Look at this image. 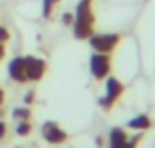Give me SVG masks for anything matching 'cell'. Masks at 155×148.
<instances>
[{
  "label": "cell",
  "mask_w": 155,
  "mask_h": 148,
  "mask_svg": "<svg viewBox=\"0 0 155 148\" xmlns=\"http://www.w3.org/2000/svg\"><path fill=\"white\" fill-rule=\"evenodd\" d=\"M96 28V15L91 11L89 0H81L74 11V24H72V34L77 40H87L94 34Z\"/></svg>",
  "instance_id": "6da1fadb"
},
{
  "label": "cell",
  "mask_w": 155,
  "mask_h": 148,
  "mask_svg": "<svg viewBox=\"0 0 155 148\" xmlns=\"http://www.w3.org/2000/svg\"><path fill=\"white\" fill-rule=\"evenodd\" d=\"M123 91H125V87H123V83H121L119 78H115V76H106V78H104V95L100 97V106H102V110L108 112V110L121 99Z\"/></svg>",
  "instance_id": "7a4b0ae2"
},
{
  "label": "cell",
  "mask_w": 155,
  "mask_h": 148,
  "mask_svg": "<svg viewBox=\"0 0 155 148\" xmlns=\"http://www.w3.org/2000/svg\"><path fill=\"white\" fill-rule=\"evenodd\" d=\"M89 47L96 51V53H113L117 49V45L121 43V34H115V32H102V34H91L87 38Z\"/></svg>",
  "instance_id": "3957f363"
},
{
  "label": "cell",
  "mask_w": 155,
  "mask_h": 148,
  "mask_svg": "<svg viewBox=\"0 0 155 148\" xmlns=\"http://www.w3.org/2000/svg\"><path fill=\"white\" fill-rule=\"evenodd\" d=\"M110 70H113V59H110V53H96L89 57V72L96 80H104L106 76H110Z\"/></svg>",
  "instance_id": "277c9868"
},
{
  "label": "cell",
  "mask_w": 155,
  "mask_h": 148,
  "mask_svg": "<svg viewBox=\"0 0 155 148\" xmlns=\"http://www.w3.org/2000/svg\"><path fill=\"white\" fill-rule=\"evenodd\" d=\"M41 135H43V140L47 142V144H53V146H60V144H66L68 142V131L66 129H62L58 123H53V121H47V123H43V127H41Z\"/></svg>",
  "instance_id": "5b68a950"
},
{
  "label": "cell",
  "mask_w": 155,
  "mask_h": 148,
  "mask_svg": "<svg viewBox=\"0 0 155 148\" xmlns=\"http://www.w3.org/2000/svg\"><path fill=\"white\" fill-rule=\"evenodd\" d=\"M24 61H26V78H28V83L43 80V76L47 74V61L43 57H32V55L24 57Z\"/></svg>",
  "instance_id": "8992f818"
},
{
  "label": "cell",
  "mask_w": 155,
  "mask_h": 148,
  "mask_svg": "<svg viewBox=\"0 0 155 148\" xmlns=\"http://www.w3.org/2000/svg\"><path fill=\"white\" fill-rule=\"evenodd\" d=\"M9 78H11L13 83H19V85L28 83V78H26V61H24V57H15V59H11V64H9Z\"/></svg>",
  "instance_id": "52a82bcc"
},
{
  "label": "cell",
  "mask_w": 155,
  "mask_h": 148,
  "mask_svg": "<svg viewBox=\"0 0 155 148\" xmlns=\"http://www.w3.org/2000/svg\"><path fill=\"white\" fill-rule=\"evenodd\" d=\"M127 140V133L123 127H113L108 131V148H123Z\"/></svg>",
  "instance_id": "ba28073f"
},
{
  "label": "cell",
  "mask_w": 155,
  "mask_h": 148,
  "mask_svg": "<svg viewBox=\"0 0 155 148\" xmlns=\"http://www.w3.org/2000/svg\"><path fill=\"white\" fill-rule=\"evenodd\" d=\"M127 127L134 129V131H147V129L153 127V121H151L149 114H138V116H134V118L127 121Z\"/></svg>",
  "instance_id": "9c48e42d"
},
{
  "label": "cell",
  "mask_w": 155,
  "mask_h": 148,
  "mask_svg": "<svg viewBox=\"0 0 155 148\" xmlns=\"http://www.w3.org/2000/svg\"><path fill=\"white\" fill-rule=\"evenodd\" d=\"M11 116H13L15 121H30V116H32V110H30L28 106H19V108H13Z\"/></svg>",
  "instance_id": "30bf717a"
},
{
  "label": "cell",
  "mask_w": 155,
  "mask_h": 148,
  "mask_svg": "<svg viewBox=\"0 0 155 148\" xmlns=\"http://www.w3.org/2000/svg\"><path fill=\"white\" fill-rule=\"evenodd\" d=\"M60 2H62V0H43V17H45V19H51L55 7H58Z\"/></svg>",
  "instance_id": "8fae6325"
},
{
  "label": "cell",
  "mask_w": 155,
  "mask_h": 148,
  "mask_svg": "<svg viewBox=\"0 0 155 148\" xmlns=\"http://www.w3.org/2000/svg\"><path fill=\"white\" fill-rule=\"evenodd\" d=\"M15 133L19 137H26L32 133V123L30 121H17V127H15Z\"/></svg>",
  "instance_id": "7c38bea8"
},
{
  "label": "cell",
  "mask_w": 155,
  "mask_h": 148,
  "mask_svg": "<svg viewBox=\"0 0 155 148\" xmlns=\"http://www.w3.org/2000/svg\"><path fill=\"white\" fill-rule=\"evenodd\" d=\"M140 140H142V131H138L136 135H127V140H125V146H123V148H136V146L140 144Z\"/></svg>",
  "instance_id": "4fadbf2b"
},
{
  "label": "cell",
  "mask_w": 155,
  "mask_h": 148,
  "mask_svg": "<svg viewBox=\"0 0 155 148\" xmlns=\"http://www.w3.org/2000/svg\"><path fill=\"white\" fill-rule=\"evenodd\" d=\"M72 24H74V13H64V15H62V26L70 28Z\"/></svg>",
  "instance_id": "5bb4252c"
},
{
  "label": "cell",
  "mask_w": 155,
  "mask_h": 148,
  "mask_svg": "<svg viewBox=\"0 0 155 148\" xmlns=\"http://www.w3.org/2000/svg\"><path fill=\"white\" fill-rule=\"evenodd\" d=\"M9 38H11L9 30H7L5 26H0V45H7V43H9Z\"/></svg>",
  "instance_id": "9a60e30c"
},
{
  "label": "cell",
  "mask_w": 155,
  "mask_h": 148,
  "mask_svg": "<svg viewBox=\"0 0 155 148\" xmlns=\"http://www.w3.org/2000/svg\"><path fill=\"white\" fill-rule=\"evenodd\" d=\"M7 131H9V129H7V123H5V121H0V142L7 137Z\"/></svg>",
  "instance_id": "2e32d148"
},
{
  "label": "cell",
  "mask_w": 155,
  "mask_h": 148,
  "mask_svg": "<svg viewBox=\"0 0 155 148\" xmlns=\"http://www.w3.org/2000/svg\"><path fill=\"white\" fill-rule=\"evenodd\" d=\"M24 102H26V106H30V104L34 102V91H28V93L24 95Z\"/></svg>",
  "instance_id": "e0dca14e"
},
{
  "label": "cell",
  "mask_w": 155,
  "mask_h": 148,
  "mask_svg": "<svg viewBox=\"0 0 155 148\" xmlns=\"http://www.w3.org/2000/svg\"><path fill=\"white\" fill-rule=\"evenodd\" d=\"M2 104H5V89L0 87V108H2Z\"/></svg>",
  "instance_id": "ac0fdd59"
},
{
  "label": "cell",
  "mask_w": 155,
  "mask_h": 148,
  "mask_svg": "<svg viewBox=\"0 0 155 148\" xmlns=\"http://www.w3.org/2000/svg\"><path fill=\"white\" fill-rule=\"evenodd\" d=\"M5 55H7V51H5V45H0V61L5 59Z\"/></svg>",
  "instance_id": "d6986e66"
},
{
  "label": "cell",
  "mask_w": 155,
  "mask_h": 148,
  "mask_svg": "<svg viewBox=\"0 0 155 148\" xmlns=\"http://www.w3.org/2000/svg\"><path fill=\"white\" fill-rule=\"evenodd\" d=\"M89 2H91V0H89Z\"/></svg>",
  "instance_id": "ffe728a7"
}]
</instances>
